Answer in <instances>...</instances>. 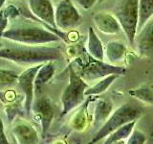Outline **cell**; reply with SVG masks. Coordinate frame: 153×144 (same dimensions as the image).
<instances>
[{
	"instance_id": "cell-33",
	"label": "cell",
	"mask_w": 153,
	"mask_h": 144,
	"mask_svg": "<svg viewBox=\"0 0 153 144\" xmlns=\"http://www.w3.org/2000/svg\"><path fill=\"white\" fill-rule=\"evenodd\" d=\"M152 88H153V85H152Z\"/></svg>"
},
{
	"instance_id": "cell-21",
	"label": "cell",
	"mask_w": 153,
	"mask_h": 144,
	"mask_svg": "<svg viewBox=\"0 0 153 144\" xmlns=\"http://www.w3.org/2000/svg\"><path fill=\"white\" fill-rule=\"evenodd\" d=\"M153 18V0H139V21L137 32Z\"/></svg>"
},
{
	"instance_id": "cell-13",
	"label": "cell",
	"mask_w": 153,
	"mask_h": 144,
	"mask_svg": "<svg viewBox=\"0 0 153 144\" xmlns=\"http://www.w3.org/2000/svg\"><path fill=\"white\" fill-rule=\"evenodd\" d=\"M138 51L146 53L153 48V18L143 26L140 31L137 32L135 38Z\"/></svg>"
},
{
	"instance_id": "cell-30",
	"label": "cell",
	"mask_w": 153,
	"mask_h": 144,
	"mask_svg": "<svg viewBox=\"0 0 153 144\" xmlns=\"http://www.w3.org/2000/svg\"><path fill=\"white\" fill-rule=\"evenodd\" d=\"M5 1H6V0H0V11L2 10V7H3V5H4Z\"/></svg>"
},
{
	"instance_id": "cell-6",
	"label": "cell",
	"mask_w": 153,
	"mask_h": 144,
	"mask_svg": "<svg viewBox=\"0 0 153 144\" xmlns=\"http://www.w3.org/2000/svg\"><path fill=\"white\" fill-rule=\"evenodd\" d=\"M90 59L91 60L84 67H82V69L79 73L88 85L96 81L99 82L100 80L110 75L117 74L122 76L126 72V69L123 66L107 64L103 61H97L91 57Z\"/></svg>"
},
{
	"instance_id": "cell-19",
	"label": "cell",
	"mask_w": 153,
	"mask_h": 144,
	"mask_svg": "<svg viewBox=\"0 0 153 144\" xmlns=\"http://www.w3.org/2000/svg\"><path fill=\"white\" fill-rule=\"evenodd\" d=\"M136 123H137V120L132 121L130 123H127L124 125V126L116 130V131L113 132L112 134H110L109 136L105 138V140L102 144H115L117 142L126 140V139H127L130 136V134L134 131Z\"/></svg>"
},
{
	"instance_id": "cell-10",
	"label": "cell",
	"mask_w": 153,
	"mask_h": 144,
	"mask_svg": "<svg viewBox=\"0 0 153 144\" xmlns=\"http://www.w3.org/2000/svg\"><path fill=\"white\" fill-rule=\"evenodd\" d=\"M32 112H33L35 118L40 122L42 136H44L54 118V108H53L51 100L48 97H41L37 99L33 104Z\"/></svg>"
},
{
	"instance_id": "cell-18",
	"label": "cell",
	"mask_w": 153,
	"mask_h": 144,
	"mask_svg": "<svg viewBox=\"0 0 153 144\" xmlns=\"http://www.w3.org/2000/svg\"><path fill=\"white\" fill-rule=\"evenodd\" d=\"M92 97L93 96H88L84 102L78 108L76 112L74 114L71 122V126L74 130L82 131L85 129L86 125H87V109L89 103L92 101Z\"/></svg>"
},
{
	"instance_id": "cell-27",
	"label": "cell",
	"mask_w": 153,
	"mask_h": 144,
	"mask_svg": "<svg viewBox=\"0 0 153 144\" xmlns=\"http://www.w3.org/2000/svg\"><path fill=\"white\" fill-rule=\"evenodd\" d=\"M76 3L83 10H89L94 7L96 3H98L99 0H75Z\"/></svg>"
},
{
	"instance_id": "cell-11",
	"label": "cell",
	"mask_w": 153,
	"mask_h": 144,
	"mask_svg": "<svg viewBox=\"0 0 153 144\" xmlns=\"http://www.w3.org/2000/svg\"><path fill=\"white\" fill-rule=\"evenodd\" d=\"M93 20L95 26L103 34L114 35L119 34L122 30L121 24L114 14L108 12H97L93 14Z\"/></svg>"
},
{
	"instance_id": "cell-7",
	"label": "cell",
	"mask_w": 153,
	"mask_h": 144,
	"mask_svg": "<svg viewBox=\"0 0 153 144\" xmlns=\"http://www.w3.org/2000/svg\"><path fill=\"white\" fill-rule=\"evenodd\" d=\"M56 28L60 31H67L76 28L81 24L82 18L78 9L71 0H60L55 9Z\"/></svg>"
},
{
	"instance_id": "cell-31",
	"label": "cell",
	"mask_w": 153,
	"mask_h": 144,
	"mask_svg": "<svg viewBox=\"0 0 153 144\" xmlns=\"http://www.w3.org/2000/svg\"><path fill=\"white\" fill-rule=\"evenodd\" d=\"M104 1H106V0H99V1H98V4H100V3H102V2H104Z\"/></svg>"
},
{
	"instance_id": "cell-28",
	"label": "cell",
	"mask_w": 153,
	"mask_h": 144,
	"mask_svg": "<svg viewBox=\"0 0 153 144\" xmlns=\"http://www.w3.org/2000/svg\"><path fill=\"white\" fill-rule=\"evenodd\" d=\"M0 144H10L8 137L6 136V134H5L4 124L1 118H0Z\"/></svg>"
},
{
	"instance_id": "cell-22",
	"label": "cell",
	"mask_w": 153,
	"mask_h": 144,
	"mask_svg": "<svg viewBox=\"0 0 153 144\" xmlns=\"http://www.w3.org/2000/svg\"><path fill=\"white\" fill-rule=\"evenodd\" d=\"M128 93L143 104L153 105V88L152 86H143L140 88L130 89Z\"/></svg>"
},
{
	"instance_id": "cell-3",
	"label": "cell",
	"mask_w": 153,
	"mask_h": 144,
	"mask_svg": "<svg viewBox=\"0 0 153 144\" xmlns=\"http://www.w3.org/2000/svg\"><path fill=\"white\" fill-rule=\"evenodd\" d=\"M142 113L143 110L139 106L130 103L123 104L114 110L106 120V122L94 134L88 144H96L102 139L106 138L110 134H112L116 130L124 126L127 123L137 120L142 115Z\"/></svg>"
},
{
	"instance_id": "cell-8",
	"label": "cell",
	"mask_w": 153,
	"mask_h": 144,
	"mask_svg": "<svg viewBox=\"0 0 153 144\" xmlns=\"http://www.w3.org/2000/svg\"><path fill=\"white\" fill-rule=\"evenodd\" d=\"M43 64L32 65L28 67L18 75L17 85L25 96V110L26 113L30 115L33 104V95H35V79L38 70Z\"/></svg>"
},
{
	"instance_id": "cell-14",
	"label": "cell",
	"mask_w": 153,
	"mask_h": 144,
	"mask_svg": "<svg viewBox=\"0 0 153 144\" xmlns=\"http://www.w3.org/2000/svg\"><path fill=\"white\" fill-rule=\"evenodd\" d=\"M113 112V104L109 100L103 98L99 99L94 109V127L100 129L106 122Z\"/></svg>"
},
{
	"instance_id": "cell-26",
	"label": "cell",
	"mask_w": 153,
	"mask_h": 144,
	"mask_svg": "<svg viewBox=\"0 0 153 144\" xmlns=\"http://www.w3.org/2000/svg\"><path fill=\"white\" fill-rule=\"evenodd\" d=\"M9 18L5 16L3 9L0 11V40L2 38L3 34L5 33V31L8 29V25H9Z\"/></svg>"
},
{
	"instance_id": "cell-1",
	"label": "cell",
	"mask_w": 153,
	"mask_h": 144,
	"mask_svg": "<svg viewBox=\"0 0 153 144\" xmlns=\"http://www.w3.org/2000/svg\"><path fill=\"white\" fill-rule=\"evenodd\" d=\"M0 58L20 64H31L32 66L59 61L63 58V54L59 47L17 44L2 47L0 49Z\"/></svg>"
},
{
	"instance_id": "cell-23",
	"label": "cell",
	"mask_w": 153,
	"mask_h": 144,
	"mask_svg": "<svg viewBox=\"0 0 153 144\" xmlns=\"http://www.w3.org/2000/svg\"><path fill=\"white\" fill-rule=\"evenodd\" d=\"M18 75L16 72L12 70L0 69V86H12L17 83Z\"/></svg>"
},
{
	"instance_id": "cell-9",
	"label": "cell",
	"mask_w": 153,
	"mask_h": 144,
	"mask_svg": "<svg viewBox=\"0 0 153 144\" xmlns=\"http://www.w3.org/2000/svg\"><path fill=\"white\" fill-rule=\"evenodd\" d=\"M28 7L37 19L55 30H59L56 25L55 8L51 0H28Z\"/></svg>"
},
{
	"instance_id": "cell-16",
	"label": "cell",
	"mask_w": 153,
	"mask_h": 144,
	"mask_svg": "<svg viewBox=\"0 0 153 144\" xmlns=\"http://www.w3.org/2000/svg\"><path fill=\"white\" fill-rule=\"evenodd\" d=\"M87 51L91 58L97 61H103L104 59V48L102 40H100L93 27L88 28L87 36Z\"/></svg>"
},
{
	"instance_id": "cell-2",
	"label": "cell",
	"mask_w": 153,
	"mask_h": 144,
	"mask_svg": "<svg viewBox=\"0 0 153 144\" xmlns=\"http://www.w3.org/2000/svg\"><path fill=\"white\" fill-rule=\"evenodd\" d=\"M2 38L24 45H43L61 40L53 31L29 22H21L10 26L3 34Z\"/></svg>"
},
{
	"instance_id": "cell-4",
	"label": "cell",
	"mask_w": 153,
	"mask_h": 144,
	"mask_svg": "<svg viewBox=\"0 0 153 144\" xmlns=\"http://www.w3.org/2000/svg\"><path fill=\"white\" fill-rule=\"evenodd\" d=\"M111 14L121 24L129 44H134L139 21V0H114Z\"/></svg>"
},
{
	"instance_id": "cell-15",
	"label": "cell",
	"mask_w": 153,
	"mask_h": 144,
	"mask_svg": "<svg viewBox=\"0 0 153 144\" xmlns=\"http://www.w3.org/2000/svg\"><path fill=\"white\" fill-rule=\"evenodd\" d=\"M126 46L122 41L112 40L109 41L104 50V55L106 57L109 64H117L119 62H122L126 55Z\"/></svg>"
},
{
	"instance_id": "cell-20",
	"label": "cell",
	"mask_w": 153,
	"mask_h": 144,
	"mask_svg": "<svg viewBox=\"0 0 153 144\" xmlns=\"http://www.w3.org/2000/svg\"><path fill=\"white\" fill-rule=\"evenodd\" d=\"M119 77L120 75L114 74V75H110L102 80H100L95 85H93L92 86H89V88L86 89L85 96L86 97H88V96H97V95H100L105 92Z\"/></svg>"
},
{
	"instance_id": "cell-17",
	"label": "cell",
	"mask_w": 153,
	"mask_h": 144,
	"mask_svg": "<svg viewBox=\"0 0 153 144\" xmlns=\"http://www.w3.org/2000/svg\"><path fill=\"white\" fill-rule=\"evenodd\" d=\"M55 72L56 66L54 62H49L42 64L35 79V92L36 94L40 93L42 86L53 78V76L55 75Z\"/></svg>"
},
{
	"instance_id": "cell-32",
	"label": "cell",
	"mask_w": 153,
	"mask_h": 144,
	"mask_svg": "<svg viewBox=\"0 0 153 144\" xmlns=\"http://www.w3.org/2000/svg\"><path fill=\"white\" fill-rule=\"evenodd\" d=\"M2 47H4V44H3V43H2L1 41H0V49H1Z\"/></svg>"
},
{
	"instance_id": "cell-5",
	"label": "cell",
	"mask_w": 153,
	"mask_h": 144,
	"mask_svg": "<svg viewBox=\"0 0 153 144\" xmlns=\"http://www.w3.org/2000/svg\"><path fill=\"white\" fill-rule=\"evenodd\" d=\"M89 85L81 78L73 66H70L69 83L61 95L62 110L60 116H64L79 106L85 101V91Z\"/></svg>"
},
{
	"instance_id": "cell-12",
	"label": "cell",
	"mask_w": 153,
	"mask_h": 144,
	"mask_svg": "<svg viewBox=\"0 0 153 144\" xmlns=\"http://www.w3.org/2000/svg\"><path fill=\"white\" fill-rule=\"evenodd\" d=\"M12 131L19 144H38L39 142L37 131L26 121H17Z\"/></svg>"
},
{
	"instance_id": "cell-25",
	"label": "cell",
	"mask_w": 153,
	"mask_h": 144,
	"mask_svg": "<svg viewBox=\"0 0 153 144\" xmlns=\"http://www.w3.org/2000/svg\"><path fill=\"white\" fill-rule=\"evenodd\" d=\"M3 11L5 16L9 18V20L10 19H16L17 16H20V11L14 5H9L5 9H3Z\"/></svg>"
},
{
	"instance_id": "cell-29",
	"label": "cell",
	"mask_w": 153,
	"mask_h": 144,
	"mask_svg": "<svg viewBox=\"0 0 153 144\" xmlns=\"http://www.w3.org/2000/svg\"><path fill=\"white\" fill-rule=\"evenodd\" d=\"M147 141L149 144H153V125L150 128L149 134H148V137H147Z\"/></svg>"
},
{
	"instance_id": "cell-24",
	"label": "cell",
	"mask_w": 153,
	"mask_h": 144,
	"mask_svg": "<svg viewBox=\"0 0 153 144\" xmlns=\"http://www.w3.org/2000/svg\"><path fill=\"white\" fill-rule=\"evenodd\" d=\"M146 141L147 137L146 134L141 131L134 129L130 136L127 138V141L126 144H146Z\"/></svg>"
}]
</instances>
